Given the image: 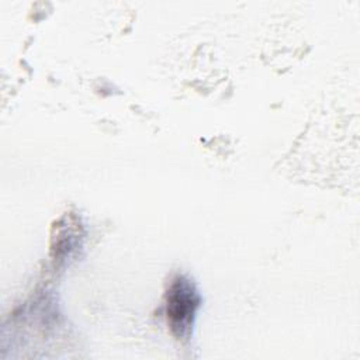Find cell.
<instances>
[{"label": "cell", "instance_id": "obj_1", "mask_svg": "<svg viewBox=\"0 0 360 360\" xmlns=\"http://www.w3.org/2000/svg\"><path fill=\"white\" fill-rule=\"evenodd\" d=\"M194 294L187 283H180L174 287L172 292V298L169 302L167 312L173 318V325L177 328H184L186 322L190 319V314H193L194 307Z\"/></svg>", "mask_w": 360, "mask_h": 360}]
</instances>
